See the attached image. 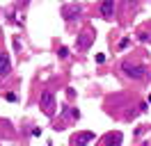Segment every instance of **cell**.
<instances>
[{
  "instance_id": "obj_1",
  "label": "cell",
  "mask_w": 151,
  "mask_h": 146,
  "mask_svg": "<svg viewBox=\"0 0 151 146\" xmlns=\"http://www.w3.org/2000/svg\"><path fill=\"white\" fill-rule=\"evenodd\" d=\"M122 71H124V75L131 78V80H142V78L147 75V66H144V64H135V62H124Z\"/></svg>"
},
{
  "instance_id": "obj_2",
  "label": "cell",
  "mask_w": 151,
  "mask_h": 146,
  "mask_svg": "<svg viewBox=\"0 0 151 146\" xmlns=\"http://www.w3.org/2000/svg\"><path fill=\"white\" fill-rule=\"evenodd\" d=\"M39 107L44 110L46 117H53V114H55V94L50 89L41 91V96H39Z\"/></svg>"
},
{
  "instance_id": "obj_3",
  "label": "cell",
  "mask_w": 151,
  "mask_h": 146,
  "mask_svg": "<svg viewBox=\"0 0 151 146\" xmlns=\"http://www.w3.org/2000/svg\"><path fill=\"white\" fill-rule=\"evenodd\" d=\"M83 16V5H76V2H71V5H64L62 7V18L64 21H73V18Z\"/></svg>"
},
{
  "instance_id": "obj_4",
  "label": "cell",
  "mask_w": 151,
  "mask_h": 146,
  "mask_svg": "<svg viewBox=\"0 0 151 146\" xmlns=\"http://www.w3.org/2000/svg\"><path fill=\"white\" fill-rule=\"evenodd\" d=\"M99 11H101V16L105 21H112L114 18V11H117V5H114V0H101V5H99Z\"/></svg>"
},
{
  "instance_id": "obj_5",
  "label": "cell",
  "mask_w": 151,
  "mask_h": 146,
  "mask_svg": "<svg viewBox=\"0 0 151 146\" xmlns=\"http://www.w3.org/2000/svg\"><path fill=\"white\" fill-rule=\"evenodd\" d=\"M92 41H94V34H92L89 30H83V32L78 34V39H76V50H87V48L92 46Z\"/></svg>"
},
{
  "instance_id": "obj_6",
  "label": "cell",
  "mask_w": 151,
  "mask_h": 146,
  "mask_svg": "<svg viewBox=\"0 0 151 146\" xmlns=\"http://www.w3.org/2000/svg\"><path fill=\"white\" fill-rule=\"evenodd\" d=\"M89 142H94V132H89V130L76 132V135L71 137V144H76V146H85V144H89Z\"/></svg>"
},
{
  "instance_id": "obj_7",
  "label": "cell",
  "mask_w": 151,
  "mask_h": 146,
  "mask_svg": "<svg viewBox=\"0 0 151 146\" xmlns=\"http://www.w3.org/2000/svg\"><path fill=\"white\" fill-rule=\"evenodd\" d=\"M12 73V62L7 53H0V78H5V75H9Z\"/></svg>"
},
{
  "instance_id": "obj_8",
  "label": "cell",
  "mask_w": 151,
  "mask_h": 146,
  "mask_svg": "<svg viewBox=\"0 0 151 146\" xmlns=\"http://www.w3.org/2000/svg\"><path fill=\"white\" fill-rule=\"evenodd\" d=\"M105 144H114V146H119L124 142V135L122 132H110V135H105V139H103Z\"/></svg>"
},
{
  "instance_id": "obj_9",
  "label": "cell",
  "mask_w": 151,
  "mask_h": 146,
  "mask_svg": "<svg viewBox=\"0 0 151 146\" xmlns=\"http://www.w3.org/2000/svg\"><path fill=\"white\" fill-rule=\"evenodd\" d=\"M57 55H60L62 59H64V57H69V48H66V46H60V48H57Z\"/></svg>"
},
{
  "instance_id": "obj_10",
  "label": "cell",
  "mask_w": 151,
  "mask_h": 146,
  "mask_svg": "<svg viewBox=\"0 0 151 146\" xmlns=\"http://www.w3.org/2000/svg\"><path fill=\"white\" fill-rule=\"evenodd\" d=\"M5 98L9 100V103H16V100H19V96H16L14 91H7V94H5Z\"/></svg>"
},
{
  "instance_id": "obj_11",
  "label": "cell",
  "mask_w": 151,
  "mask_h": 146,
  "mask_svg": "<svg viewBox=\"0 0 151 146\" xmlns=\"http://www.w3.org/2000/svg\"><path fill=\"white\" fill-rule=\"evenodd\" d=\"M96 62L103 64V62H105V53H99V55H96Z\"/></svg>"
},
{
  "instance_id": "obj_12",
  "label": "cell",
  "mask_w": 151,
  "mask_h": 146,
  "mask_svg": "<svg viewBox=\"0 0 151 146\" xmlns=\"http://www.w3.org/2000/svg\"><path fill=\"white\" fill-rule=\"evenodd\" d=\"M128 44H131V39H122V41H119V48H126Z\"/></svg>"
}]
</instances>
